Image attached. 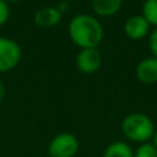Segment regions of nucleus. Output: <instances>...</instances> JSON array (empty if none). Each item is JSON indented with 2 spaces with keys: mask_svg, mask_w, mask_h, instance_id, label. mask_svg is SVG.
Wrapping results in <instances>:
<instances>
[{
  "mask_svg": "<svg viewBox=\"0 0 157 157\" xmlns=\"http://www.w3.org/2000/svg\"><path fill=\"white\" fill-rule=\"evenodd\" d=\"M71 40L84 48H98L103 40V26L95 17L90 14H77L71 19L68 26Z\"/></svg>",
  "mask_w": 157,
  "mask_h": 157,
  "instance_id": "obj_1",
  "label": "nucleus"
},
{
  "mask_svg": "<svg viewBox=\"0 0 157 157\" xmlns=\"http://www.w3.org/2000/svg\"><path fill=\"white\" fill-rule=\"evenodd\" d=\"M155 123L147 114L141 112L130 113L121 121V132L128 141L141 145L152 141L155 135Z\"/></svg>",
  "mask_w": 157,
  "mask_h": 157,
  "instance_id": "obj_2",
  "label": "nucleus"
},
{
  "mask_svg": "<svg viewBox=\"0 0 157 157\" xmlns=\"http://www.w3.org/2000/svg\"><path fill=\"white\" fill-rule=\"evenodd\" d=\"M78 139L71 132L55 135L48 144V157H75L78 152Z\"/></svg>",
  "mask_w": 157,
  "mask_h": 157,
  "instance_id": "obj_3",
  "label": "nucleus"
},
{
  "mask_svg": "<svg viewBox=\"0 0 157 157\" xmlns=\"http://www.w3.org/2000/svg\"><path fill=\"white\" fill-rule=\"evenodd\" d=\"M22 58L21 46L10 37L0 36V73L10 72L18 66Z\"/></svg>",
  "mask_w": 157,
  "mask_h": 157,
  "instance_id": "obj_4",
  "label": "nucleus"
},
{
  "mask_svg": "<svg viewBox=\"0 0 157 157\" xmlns=\"http://www.w3.org/2000/svg\"><path fill=\"white\" fill-rule=\"evenodd\" d=\"M102 54L99 48H84L76 57V66L81 73L92 75L101 68Z\"/></svg>",
  "mask_w": 157,
  "mask_h": 157,
  "instance_id": "obj_5",
  "label": "nucleus"
},
{
  "mask_svg": "<svg viewBox=\"0 0 157 157\" xmlns=\"http://www.w3.org/2000/svg\"><path fill=\"white\" fill-rule=\"evenodd\" d=\"M149 29H150V25L147 24V21L144 18L142 14L131 15L124 24L125 36L135 41L142 40V39L146 37L147 33H149Z\"/></svg>",
  "mask_w": 157,
  "mask_h": 157,
  "instance_id": "obj_6",
  "label": "nucleus"
},
{
  "mask_svg": "<svg viewBox=\"0 0 157 157\" xmlns=\"http://www.w3.org/2000/svg\"><path fill=\"white\" fill-rule=\"evenodd\" d=\"M135 75L141 83L144 84H155L157 83V58L147 57L144 58L136 65Z\"/></svg>",
  "mask_w": 157,
  "mask_h": 157,
  "instance_id": "obj_7",
  "label": "nucleus"
},
{
  "mask_svg": "<svg viewBox=\"0 0 157 157\" xmlns=\"http://www.w3.org/2000/svg\"><path fill=\"white\" fill-rule=\"evenodd\" d=\"M62 19V13L57 7L46 6V7L39 8L33 15V21L40 28H52L58 25Z\"/></svg>",
  "mask_w": 157,
  "mask_h": 157,
  "instance_id": "obj_8",
  "label": "nucleus"
},
{
  "mask_svg": "<svg viewBox=\"0 0 157 157\" xmlns=\"http://www.w3.org/2000/svg\"><path fill=\"white\" fill-rule=\"evenodd\" d=\"M123 0H91V7L94 13L99 17L114 15L121 8Z\"/></svg>",
  "mask_w": 157,
  "mask_h": 157,
  "instance_id": "obj_9",
  "label": "nucleus"
},
{
  "mask_svg": "<svg viewBox=\"0 0 157 157\" xmlns=\"http://www.w3.org/2000/svg\"><path fill=\"white\" fill-rule=\"evenodd\" d=\"M102 157H134V149L124 141H114L106 146Z\"/></svg>",
  "mask_w": 157,
  "mask_h": 157,
  "instance_id": "obj_10",
  "label": "nucleus"
},
{
  "mask_svg": "<svg viewBox=\"0 0 157 157\" xmlns=\"http://www.w3.org/2000/svg\"><path fill=\"white\" fill-rule=\"evenodd\" d=\"M142 15L147 24L157 28V0H145L142 6Z\"/></svg>",
  "mask_w": 157,
  "mask_h": 157,
  "instance_id": "obj_11",
  "label": "nucleus"
},
{
  "mask_svg": "<svg viewBox=\"0 0 157 157\" xmlns=\"http://www.w3.org/2000/svg\"><path fill=\"white\" fill-rule=\"evenodd\" d=\"M134 157H157V149L152 142H145L136 146Z\"/></svg>",
  "mask_w": 157,
  "mask_h": 157,
  "instance_id": "obj_12",
  "label": "nucleus"
},
{
  "mask_svg": "<svg viewBox=\"0 0 157 157\" xmlns=\"http://www.w3.org/2000/svg\"><path fill=\"white\" fill-rule=\"evenodd\" d=\"M10 18V8H8V4H6L3 0H0V26L6 24Z\"/></svg>",
  "mask_w": 157,
  "mask_h": 157,
  "instance_id": "obj_13",
  "label": "nucleus"
},
{
  "mask_svg": "<svg viewBox=\"0 0 157 157\" xmlns=\"http://www.w3.org/2000/svg\"><path fill=\"white\" fill-rule=\"evenodd\" d=\"M149 47H150V51H152V57L157 58V28L150 32L149 35Z\"/></svg>",
  "mask_w": 157,
  "mask_h": 157,
  "instance_id": "obj_14",
  "label": "nucleus"
},
{
  "mask_svg": "<svg viewBox=\"0 0 157 157\" xmlns=\"http://www.w3.org/2000/svg\"><path fill=\"white\" fill-rule=\"evenodd\" d=\"M4 97H6V87L3 84V81H0V102L4 99Z\"/></svg>",
  "mask_w": 157,
  "mask_h": 157,
  "instance_id": "obj_15",
  "label": "nucleus"
},
{
  "mask_svg": "<svg viewBox=\"0 0 157 157\" xmlns=\"http://www.w3.org/2000/svg\"><path fill=\"white\" fill-rule=\"evenodd\" d=\"M152 144L156 146V149H157V130L155 131V135H153V138H152Z\"/></svg>",
  "mask_w": 157,
  "mask_h": 157,
  "instance_id": "obj_16",
  "label": "nucleus"
},
{
  "mask_svg": "<svg viewBox=\"0 0 157 157\" xmlns=\"http://www.w3.org/2000/svg\"><path fill=\"white\" fill-rule=\"evenodd\" d=\"M3 2H4L6 4H13V3H17V2H19V0H3Z\"/></svg>",
  "mask_w": 157,
  "mask_h": 157,
  "instance_id": "obj_17",
  "label": "nucleus"
}]
</instances>
